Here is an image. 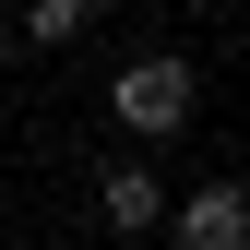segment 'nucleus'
<instances>
[{
	"label": "nucleus",
	"instance_id": "1",
	"mask_svg": "<svg viewBox=\"0 0 250 250\" xmlns=\"http://www.w3.org/2000/svg\"><path fill=\"white\" fill-rule=\"evenodd\" d=\"M107 107H119V131L167 143V131H191V107H203V72H191L179 48H155V60H131V72L107 83Z\"/></svg>",
	"mask_w": 250,
	"mask_h": 250
},
{
	"label": "nucleus",
	"instance_id": "2",
	"mask_svg": "<svg viewBox=\"0 0 250 250\" xmlns=\"http://www.w3.org/2000/svg\"><path fill=\"white\" fill-rule=\"evenodd\" d=\"M155 227H167V250H250V191L238 179H203V191H179Z\"/></svg>",
	"mask_w": 250,
	"mask_h": 250
},
{
	"label": "nucleus",
	"instance_id": "3",
	"mask_svg": "<svg viewBox=\"0 0 250 250\" xmlns=\"http://www.w3.org/2000/svg\"><path fill=\"white\" fill-rule=\"evenodd\" d=\"M167 214V191H155V167H107V227L131 238V227H155Z\"/></svg>",
	"mask_w": 250,
	"mask_h": 250
},
{
	"label": "nucleus",
	"instance_id": "4",
	"mask_svg": "<svg viewBox=\"0 0 250 250\" xmlns=\"http://www.w3.org/2000/svg\"><path fill=\"white\" fill-rule=\"evenodd\" d=\"M83 24H96V0H36V12H24V36H36V48H72Z\"/></svg>",
	"mask_w": 250,
	"mask_h": 250
}]
</instances>
